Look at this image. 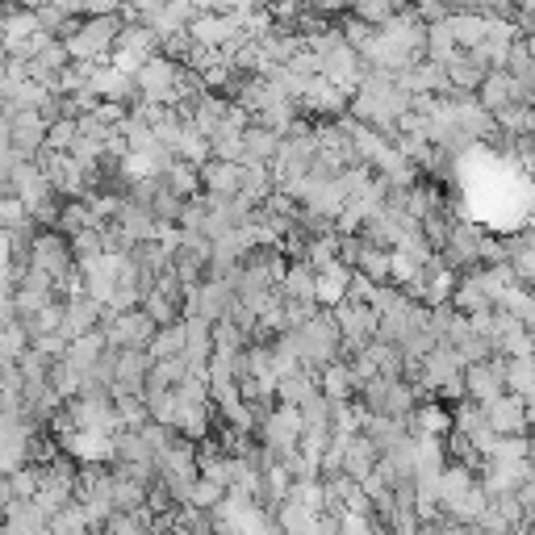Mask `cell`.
Returning <instances> with one entry per match:
<instances>
[{"label":"cell","instance_id":"cell-1","mask_svg":"<svg viewBox=\"0 0 535 535\" xmlns=\"http://www.w3.org/2000/svg\"><path fill=\"white\" fill-rule=\"evenodd\" d=\"M122 30V17H92V21H80L76 34L63 38V51L72 63H109V51H113V38Z\"/></svg>","mask_w":535,"mask_h":535},{"label":"cell","instance_id":"cell-2","mask_svg":"<svg viewBox=\"0 0 535 535\" xmlns=\"http://www.w3.org/2000/svg\"><path fill=\"white\" fill-rule=\"evenodd\" d=\"M155 55H159V38L147 26H130V21H122L118 38H113V51H109V67L134 80Z\"/></svg>","mask_w":535,"mask_h":535},{"label":"cell","instance_id":"cell-3","mask_svg":"<svg viewBox=\"0 0 535 535\" xmlns=\"http://www.w3.org/2000/svg\"><path fill=\"white\" fill-rule=\"evenodd\" d=\"M301 414L293 410V406H272L268 410V418L260 423V431H255V439H260V448H264V456L268 460H289V456H297V439H301Z\"/></svg>","mask_w":535,"mask_h":535},{"label":"cell","instance_id":"cell-4","mask_svg":"<svg viewBox=\"0 0 535 535\" xmlns=\"http://www.w3.org/2000/svg\"><path fill=\"white\" fill-rule=\"evenodd\" d=\"M176 67L180 63H168L164 55H155L143 72L134 76V88H138V101L147 105H164V109H176L180 97H176Z\"/></svg>","mask_w":535,"mask_h":535},{"label":"cell","instance_id":"cell-5","mask_svg":"<svg viewBox=\"0 0 535 535\" xmlns=\"http://www.w3.org/2000/svg\"><path fill=\"white\" fill-rule=\"evenodd\" d=\"M30 268H38L42 276H51V281H63L67 272H72V251H67V239L55 235V230H38L34 235V251H30Z\"/></svg>","mask_w":535,"mask_h":535},{"label":"cell","instance_id":"cell-6","mask_svg":"<svg viewBox=\"0 0 535 535\" xmlns=\"http://www.w3.org/2000/svg\"><path fill=\"white\" fill-rule=\"evenodd\" d=\"M147 368H151V356L147 352H118V360H113L109 398H143Z\"/></svg>","mask_w":535,"mask_h":535},{"label":"cell","instance_id":"cell-7","mask_svg":"<svg viewBox=\"0 0 535 535\" xmlns=\"http://www.w3.org/2000/svg\"><path fill=\"white\" fill-rule=\"evenodd\" d=\"M485 427H490L498 439H506V435H527V427H531V406L519 402V398H510V393H502L494 406H485Z\"/></svg>","mask_w":535,"mask_h":535},{"label":"cell","instance_id":"cell-8","mask_svg":"<svg viewBox=\"0 0 535 535\" xmlns=\"http://www.w3.org/2000/svg\"><path fill=\"white\" fill-rule=\"evenodd\" d=\"M88 92H92L97 101H113V105H126V109L138 101L134 80H130V76H122V72H113L109 63H101L97 72L88 76Z\"/></svg>","mask_w":535,"mask_h":535},{"label":"cell","instance_id":"cell-9","mask_svg":"<svg viewBox=\"0 0 535 535\" xmlns=\"http://www.w3.org/2000/svg\"><path fill=\"white\" fill-rule=\"evenodd\" d=\"M197 180H201V193L209 197H239V184H243V164H218V159H205L197 168Z\"/></svg>","mask_w":535,"mask_h":535},{"label":"cell","instance_id":"cell-10","mask_svg":"<svg viewBox=\"0 0 535 535\" xmlns=\"http://www.w3.org/2000/svg\"><path fill=\"white\" fill-rule=\"evenodd\" d=\"M473 101L494 118V113H502V109L515 105V80H510L506 72H485V80H481L477 92H473Z\"/></svg>","mask_w":535,"mask_h":535},{"label":"cell","instance_id":"cell-11","mask_svg":"<svg viewBox=\"0 0 535 535\" xmlns=\"http://www.w3.org/2000/svg\"><path fill=\"white\" fill-rule=\"evenodd\" d=\"M347 281H352V268H343V264H331L327 272H318L314 276V306L318 310H335L347 301Z\"/></svg>","mask_w":535,"mask_h":535},{"label":"cell","instance_id":"cell-12","mask_svg":"<svg viewBox=\"0 0 535 535\" xmlns=\"http://www.w3.org/2000/svg\"><path fill=\"white\" fill-rule=\"evenodd\" d=\"M113 226L122 230V239L130 243V247H138V243H155V218L147 214L143 205H130V201H122V209H118V218H113Z\"/></svg>","mask_w":535,"mask_h":535},{"label":"cell","instance_id":"cell-13","mask_svg":"<svg viewBox=\"0 0 535 535\" xmlns=\"http://www.w3.org/2000/svg\"><path fill=\"white\" fill-rule=\"evenodd\" d=\"M477 485V473L473 469H464V464H444V473H439V481H435V502H439V510H448L452 502H460L464 494H469Z\"/></svg>","mask_w":535,"mask_h":535},{"label":"cell","instance_id":"cell-14","mask_svg":"<svg viewBox=\"0 0 535 535\" xmlns=\"http://www.w3.org/2000/svg\"><path fill=\"white\" fill-rule=\"evenodd\" d=\"M372 469H377V448H372L364 435H352V444H347V452H343V464H339V473H343L347 481L364 485V481L372 477Z\"/></svg>","mask_w":535,"mask_h":535},{"label":"cell","instance_id":"cell-15","mask_svg":"<svg viewBox=\"0 0 535 535\" xmlns=\"http://www.w3.org/2000/svg\"><path fill=\"white\" fill-rule=\"evenodd\" d=\"M448 306H452L460 318H473V314L494 310L490 297H485L481 285L473 281V272H460V276H456V289H452V297H448Z\"/></svg>","mask_w":535,"mask_h":535},{"label":"cell","instance_id":"cell-16","mask_svg":"<svg viewBox=\"0 0 535 535\" xmlns=\"http://www.w3.org/2000/svg\"><path fill=\"white\" fill-rule=\"evenodd\" d=\"M318 393V385H314V372H289V377H276V393H272V402L276 406H293V410H301L310 398Z\"/></svg>","mask_w":535,"mask_h":535},{"label":"cell","instance_id":"cell-17","mask_svg":"<svg viewBox=\"0 0 535 535\" xmlns=\"http://www.w3.org/2000/svg\"><path fill=\"white\" fill-rule=\"evenodd\" d=\"M314 385H318V393L327 402H352L356 398V381H352V372H347V364L343 360H335V364H327L314 377Z\"/></svg>","mask_w":535,"mask_h":535},{"label":"cell","instance_id":"cell-18","mask_svg":"<svg viewBox=\"0 0 535 535\" xmlns=\"http://www.w3.org/2000/svg\"><path fill=\"white\" fill-rule=\"evenodd\" d=\"M101 356H105V331L97 327L92 335H80L76 343H67V356H63V360L72 364V368L80 372V381H84L88 372L97 368V360H101Z\"/></svg>","mask_w":535,"mask_h":535},{"label":"cell","instance_id":"cell-19","mask_svg":"<svg viewBox=\"0 0 535 535\" xmlns=\"http://www.w3.org/2000/svg\"><path fill=\"white\" fill-rule=\"evenodd\" d=\"M502 393H510V398H519V402H531V393H535V360H506V368H502Z\"/></svg>","mask_w":535,"mask_h":535},{"label":"cell","instance_id":"cell-20","mask_svg":"<svg viewBox=\"0 0 535 535\" xmlns=\"http://www.w3.org/2000/svg\"><path fill=\"white\" fill-rule=\"evenodd\" d=\"M276 147H281V138L260 130V126H247L243 130V168L251 164H272L276 159Z\"/></svg>","mask_w":535,"mask_h":535},{"label":"cell","instance_id":"cell-21","mask_svg":"<svg viewBox=\"0 0 535 535\" xmlns=\"http://www.w3.org/2000/svg\"><path fill=\"white\" fill-rule=\"evenodd\" d=\"M143 406H147V418L159 427H168L176 423V410H180V393L176 389H143Z\"/></svg>","mask_w":535,"mask_h":535},{"label":"cell","instance_id":"cell-22","mask_svg":"<svg viewBox=\"0 0 535 535\" xmlns=\"http://www.w3.org/2000/svg\"><path fill=\"white\" fill-rule=\"evenodd\" d=\"M281 297L285 301H314V272L306 264H285V276H281Z\"/></svg>","mask_w":535,"mask_h":535},{"label":"cell","instance_id":"cell-23","mask_svg":"<svg viewBox=\"0 0 535 535\" xmlns=\"http://www.w3.org/2000/svg\"><path fill=\"white\" fill-rule=\"evenodd\" d=\"M143 506H147V490H143V485L122 477V473H113V515H134V510H143Z\"/></svg>","mask_w":535,"mask_h":535},{"label":"cell","instance_id":"cell-24","mask_svg":"<svg viewBox=\"0 0 535 535\" xmlns=\"http://www.w3.org/2000/svg\"><path fill=\"white\" fill-rule=\"evenodd\" d=\"M147 356H151V364H155V360H176V356H184V322L159 327V331L151 335V343H147Z\"/></svg>","mask_w":535,"mask_h":535},{"label":"cell","instance_id":"cell-25","mask_svg":"<svg viewBox=\"0 0 535 535\" xmlns=\"http://www.w3.org/2000/svg\"><path fill=\"white\" fill-rule=\"evenodd\" d=\"M164 180V189L172 193V197H180V201H189V197H197L201 193V180H197V168H189V164H180V159H172V168L159 176Z\"/></svg>","mask_w":535,"mask_h":535},{"label":"cell","instance_id":"cell-26","mask_svg":"<svg viewBox=\"0 0 535 535\" xmlns=\"http://www.w3.org/2000/svg\"><path fill=\"white\" fill-rule=\"evenodd\" d=\"M46 389H51L59 402H72L76 393H80V372L67 364V360H55L51 368H46Z\"/></svg>","mask_w":535,"mask_h":535},{"label":"cell","instance_id":"cell-27","mask_svg":"<svg viewBox=\"0 0 535 535\" xmlns=\"http://www.w3.org/2000/svg\"><path fill=\"white\" fill-rule=\"evenodd\" d=\"M272 193H276V180H272V168H268V164H251V168H243L239 197H247V201L260 205V201L272 197Z\"/></svg>","mask_w":535,"mask_h":535},{"label":"cell","instance_id":"cell-28","mask_svg":"<svg viewBox=\"0 0 535 535\" xmlns=\"http://www.w3.org/2000/svg\"><path fill=\"white\" fill-rule=\"evenodd\" d=\"M155 460L138 431H113V464H147Z\"/></svg>","mask_w":535,"mask_h":535},{"label":"cell","instance_id":"cell-29","mask_svg":"<svg viewBox=\"0 0 535 535\" xmlns=\"http://www.w3.org/2000/svg\"><path fill=\"white\" fill-rule=\"evenodd\" d=\"M352 272H360L368 285H389V251H381V247H364Z\"/></svg>","mask_w":535,"mask_h":535},{"label":"cell","instance_id":"cell-30","mask_svg":"<svg viewBox=\"0 0 535 535\" xmlns=\"http://www.w3.org/2000/svg\"><path fill=\"white\" fill-rule=\"evenodd\" d=\"M368 352V360H372V368H377V377H385V381H398L402 377V352L398 347H389V343H368L364 347Z\"/></svg>","mask_w":535,"mask_h":535},{"label":"cell","instance_id":"cell-31","mask_svg":"<svg viewBox=\"0 0 535 535\" xmlns=\"http://www.w3.org/2000/svg\"><path fill=\"white\" fill-rule=\"evenodd\" d=\"M84 230H92L84 201H63V205H59V222H55V235H63V239H76V235H84Z\"/></svg>","mask_w":535,"mask_h":535},{"label":"cell","instance_id":"cell-32","mask_svg":"<svg viewBox=\"0 0 535 535\" xmlns=\"http://www.w3.org/2000/svg\"><path fill=\"white\" fill-rule=\"evenodd\" d=\"M26 352H30L26 327H21V322H5V327H0V364H17Z\"/></svg>","mask_w":535,"mask_h":535},{"label":"cell","instance_id":"cell-33","mask_svg":"<svg viewBox=\"0 0 535 535\" xmlns=\"http://www.w3.org/2000/svg\"><path fill=\"white\" fill-rule=\"evenodd\" d=\"M172 159H180V164H189V168H201L205 159H209V143H205V138H201L197 130L184 126V130H180V138H176Z\"/></svg>","mask_w":535,"mask_h":535},{"label":"cell","instance_id":"cell-34","mask_svg":"<svg viewBox=\"0 0 535 535\" xmlns=\"http://www.w3.org/2000/svg\"><path fill=\"white\" fill-rule=\"evenodd\" d=\"M494 130L506 134V138H515V134H531L535 130V113L527 105H510L502 113H494Z\"/></svg>","mask_w":535,"mask_h":535},{"label":"cell","instance_id":"cell-35","mask_svg":"<svg viewBox=\"0 0 535 535\" xmlns=\"http://www.w3.org/2000/svg\"><path fill=\"white\" fill-rule=\"evenodd\" d=\"M184 377H189V368H184V360H155L147 368V389H176Z\"/></svg>","mask_w":535,"mask_h":535},{"label":"cell","instance_id":"cell-36","mask_svg":"<svg viewBox=\"0 0 535 535\" xmlns=\"http://www.w3.org/2000/svg\"><path fill=\"white\" fill-rule=\"evenodd\" d=\"M63 331V301H46V306L26 322V335L38 339V335H59Z\"/></svg>","mask_w":535,"mask_h":535},{"label":"cell","instance_id":"cell-37","mask_svg":"<svg viewBox=\"0 0 535 535\" xmlns=\"http://www.w3.org/2000/svg\"><path fill=\"white\" fill-rule=\"evenodd\" d=\"M113 418H118V431H138L151 423L143 398H113Z\"/></svg>","mask_w":535,"mask_h":535},{"label":"cell","instance_id":"cell-38","mask_svg":"<svg viewBox=\"0 0 535 535\" xmlns=\"http://www.w3.org/2000/svg\"><path fill=\"white\" fill-rule=\"evenodd\" d=\"M523 460H531V439L527 435H506L490 452V464H523Z\"/></svg>","mask_w":535,"mask_h":535},{"label":"cell","instance_id":"cell-39","mask_svg":"<svg viewBox=\"0 0 535 535\" xmlns=\"http://www.w3.org/2000/svg\"><path fill=\"white\" fill-rule=\"evenodd\" d=\"M393 13H398V5H385V0H364V5L347 9V17L360 21V26H368V30H381Z\"/></svg>","mask_w":535,"mask_h":535},{"label":"cell","instance_id":"cell-40","mask_svg":"<svg viewBox=\"0 0 535 535\" xmlns=\"http://www.w3.org/2000/svg\"><path fill=\"white\" fill-rule=\"evenodd\" d=\"M138 310H143V314L151 318V327H155V331H159V327H172V322H180V306H172V301H168V297H159V293H147Z\"/></svg>","mask_w":535,"mask_h":535},{"label":"cell","instance_id":"cell-41","mask_svg":"<svg viewBox=\"0 0 535 535\" xmlns=\"http://www.w3.org/2000/svg\"><path fill=\"white\" fill-rule=\"evenodd\" d=\"M297 414H301V427H306V431H331V402L322 398V393H314V398L301 406Z\"/></svg>","mask_w":535,"mask_h":535},{"label":"cell","instance_id":"cell-42","mask_svg":"<svg viewBox=\"0 0 535 535\" xmlns=\"http://www.w3.org/2000/svg\"><path fill=\"white\" fill-rule=\"evenodd\" d=\"M418 268H423V264H414L410 255H402V251H389V285H393V289H402V293H406V289L414 285Z\"/></svg>","mask_w":535,"mask_h":535},{"label":"cell","instance_id":"cell-43","mask_svg":"<svg viewBox=\"0 0 535 535\" xmlns=\"http://www.w3.org/2000/svg\"><path fill=\"white\" fill-rule=\"evenodd\" d=\"M222 485H214V481H193V490H189V502H184V506H193V510H201V515H209V510H214L218 502H222Z\"/></svg>","mask_w":535,"mask_h":535},{"label":"cell","instance_id":"cell-44","mask_svg":"<svg viewBox=\"0 0 535 535\" xmlns=\"http://www.w3.org/2000/svg\"><path fill=\"white\" fill-rule=\"evenodd\" d=\"M30 63H34V67H42L46 76H59V72H63V67L72 63V59H67L63 42H59V38H51V42H46V46H42V51H38V55H34Z\"/></svg>","mask_w":535,"mask_h":535},{"label":"cell","instance_id":"cell-45","mask_svg":"<svg viewBox=\"0 0 535 535\" xmlns=\"http://www.w3.org/2000/svg\"><path fill=\"white\" fill-rule=\"evenodd\" d=\"M21 226H30L26 205H21L13 193H0V230H5V235H13V230H21Z\"/></svg>","mask_w":535,"mask_h":535},{"label":"cell","instance_id":"cell-46","mask_svg":"<svg viewBox=\"0 0 535 535\" xmlns=\"http://www.w3.org/2000/svg\"><path fill=\"white\" fill-rule=\"evenodd\" d=\"M5 481H9V494H13V502H30V498L38 494V469H34V464H26V469L9 473Z\"/></svg>","mask_w":535,"mask_h":535},{"label":"cell","instance_id":"cell-47","mask_svg":"<svg viewBox=\"0 0 535 535\" xmlns=\"http://www.w3.org/2000/svg\"><path fill=\"white\" fill-rule=\"evenodd\" d=\"M435 347H439V339H435L431 331H410V335L402 339L398 352H402V360H427Z\"/></svg>","mask_w":535,"mask_h":535},{"label":"cell","instance_id":"cell-48","mask_svg":"<svg viewBox=\"0 0 535 535\" xmlns=\"http://www.w3.org/2000/svg\"><path fill=\"white\" fill-rule=\"evenodd\" d=\"M76 143V122H55L51 130H46V147L42 151H51V155H67Z\"/></svg>","mask_w":535,"mask_h":535},{"label":"cell","instance_id":"cell-49","mask_svg":"<svg viewBox=\"0 0 535 535\" xmlns=\"http://www.w3.org/2000/svg\"><path fill=\"white\" fill-rule=\"evenodd\" d=\"M67 251H72V264L92 260V255H101V235H97V230H84V235L67 239Z\"/></svg>","mask_w":535,"mask_h":535},{"label":"cell","instance_id":"cell-50","mask_svg":"<svg viewBox=\"0 0 535 535\" xmlns=\"http://www.w3.org/2000/svg\"><path fill=\"white\" fill-rule=\"evenodd\" d=\"M92 118H97V126H105L109 134L118 130L126 122V105H113V101H101L97 109H92Z\"/></svg>","mask_w":535,"mask_h":535},{"label":"cell","instance_id":"cell-51","mask_svg":"<svg viewBox=\"0 0 535 535\" xmlns=\"http://www.w3.org/2000/svg\"><path fill=\"white\" fill-rule=\"evenodd\" d=\"M498 356H506V360H531V331L510 335V339L498 347Z\"/></svg>","mask_w":535,"mask_h":535},{"label":"cell","instance_id":"cell-52","mask_svg":"<svg viewBox=\"0 0 535 535\" xmlns=\"http://www.w3.org/2000/svg\"><path fill=\"white\" fill-rule=\"evenodd\" d=\"M5 13H9V9H0V21H5Z\"/></svg>","mask_w":535,"mask_h":535}]
</instances>
